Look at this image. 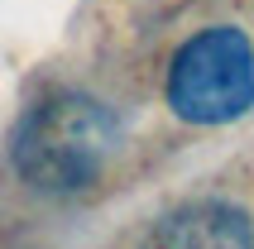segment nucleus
Instances as JSON below:
<instances>
[{
  "mask_svg": "<svg viewBox=\"0 0 254 249\" xmlns=\"http://www.w3.org/2000/svg\"><path fill=\"white\" fill-rule=\"evenodd\" d=\"M168 106L192 124H226L254 106V48L240 29H206L168 67Z\"/></svg>",
  "mask_w": 254,
  "mask_h": 249,
  "instance_id": "2",
  "label": "nucleus"
},
{
  "mask_svg": "<svg viewBox=\"0 0 254 249\" xmlns=\"http://www.w3.org/2000/svg\"><path fill=\"white\" fill-rule=\"evenodd\" d=\"M149 249H254V230L226 201H192L158 225Z\"/></svg>",
  "mask_w": 254,
  "mask_h": 249,
  "instance_id": "3",
  "label": "nucleus"
},
{
  "mask_svg": "<svg viewBox=\"0 0 254 249\" xmlns=\"http://www.w3.org/2000/svg\"><path fill=\"white\" fill-rule=\"evenodd\" d=\"M115 144V120L101 101L82 91H53L24 115L14 134V168L29 187L72 196L91 187Z\"/></svg>",
  "mask_w": 254,
  "mask_h": 249,
  "instance_id": "1",
  "label": "nucleus"
}]
</instances>
